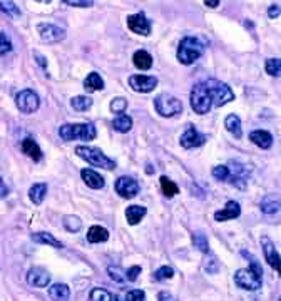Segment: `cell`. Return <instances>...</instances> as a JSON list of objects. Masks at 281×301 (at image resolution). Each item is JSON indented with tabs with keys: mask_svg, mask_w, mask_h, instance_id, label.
<instances>
[{
	"mask_svg": "<svg viewBox=\"0 0 281 301\" xmlns=\"http://www.w3.org/2000/svg\"><path fill=\"white\" fill-rule=\"evenodd\" d=\"M125 301H146V293L142 290H133L125 294Z\"/></svg>",
	"mask_w": 281,
	"mask_h": 301,
	"instance_id": "cell-41",
	"label": "cell"
},
{
	"mask_svg": "<svg viewBox=\"0 0 281 301\" xmlns=\"http://www.w3.org/2000/svg\"><path fill=\"white\" fill-rule=\"evenodd\" d=\"M75 154L79 156V158H82L84 161H87L89 164L95 166V167H103V169H107V171H111V169H114L116 167V162L107 158L103 150L97 149V147L77 146Z\"/></svg>",
	"mask_w": 281,
	"mask_h": 301,
	"instance_id": "cell-4",
	"label": "cell"
},
{
	"mask_svg": "<svg viewBox=\"0 0 281 301\" xmlns=\"http://www.w3.org/2000/svg\"><path fill=\"white\" fill-rule=\"evenodd\" d=\"M205 5H206V7H218L219 2H218V0H206Z\"/></svg>",
	"mask_w": 281,
	"mask_h": 301,
	"instance_id": "cell-48",
	"label": "cell"
},
{
	"mask_svg": "<svg viewBox=\"0 0 281 301\" xmlns=\"http://www.w3.org/2000/svg\"><path fill=\"white\" fill-rule=\"evenodd\" d=\"M139 274H141V266H133V268H129L127 271H125V280L136 281Z\"/></svg>",
	"mask_w": 281,
	"mask_h": 301,
	"instance_id": "cell-43",
	"label": "cell"
},
{
	"mask_svg": "<svg viewBox=\"0 0 281 301\" xmlns=\"http://www.w3.org/2000/svg\"><path fill=\"white\" fill-rule=\"evenodd\" d=\"M32 239L35 241V243L49 244V246H52V248H57V249L62 248L61 241H57L50 233H35V234H32Z\"/></svg>",
	"mask_w": 281,
	"mask_h": 301,
	"instance_id": "cell-27",
	"label": "cell"
},
{
	"mask_svg": "<svg viewBox=\"0 0 281 301\" xmlns=\"http://www.w3.org/2000/svg\"><path fill=\"white\" fill-rule=\"evenodd\" d=\"M107 273H109L111 278L114 281H117V283H124L125 281V274H122V271L119 268H112L111 266L109 269H107Z\"/></svg>",
	"mask_w": 281,
	"mask_h": 301,
	"instance_id": "cell-42",
	"label": "cell"
},
{
	"mask_svg": "<svg viewBox=\"0 0 281 301\" xmlns=\"http://www.w3.org/2000/svg\"><path fill=\"white\" fill-rule=\"evenodd\" d=\"M129 86L133 87L136 92H151V90L158 86V79L151 76H131Z\"/></svg>",
	"mask_w": 281,
	"mask_h": 301,
	"instance_id": "cell-13",
	"label": "cell"
},
{
	"mask_svg": "<svg viewBox=\"0 0 281 301\" xmlns=\"http://www.w3.org/2000/svg\"><path fill=\"white\" fill-rule=\"evenodd\" d=\"M7 194H9V189H7V186L4 184L2 178H0V199H2V197H5Z\"/></svg>",
	"mask_w": 281,
	"mask_h": 301,
	"instance_id": "cell-47",
	"label": "cell"
},
{
	"mask_svg": "<svg viewBox=\"0 0 281 301\" xmlns=\"http://www.w3.org/2000/svg\"><path fill=\"white\" fill-rule=\"evenodd\" d=\"M39 29V34H40V39L47 42V44H57V42H61L65 39V32L57 26H54V23H40L37 27Z\"/></svg>",
	"mask_w": 281,
	"mask_h": 301,
	"instance_id": "cell-9",
	"label": "cell"
},
{
	"mask_svg": "<svg viewBox=\"0 0 281 301\" xmlns=\"http://www.w3.org/2000/svg\"><path fill=\"white\" fill-rule=\"evenodd\" d=\"M249 141L256 144L258 147L261 149H270L271 144H273V136L270 134L268 131H253L249 134Z\"/></svg>",
	"mask_w": 281,
	"mask_h": 301,
	"instance_id": "cell-18",
	"label": "cell"
},
{
	"mask_svg": "<svg viewBox=\"0 0 281 301\" xmlns=\"http://www.w3.org/2000/svg\"><path fill=\"white\" fill-rule=\"evenodd\" d=\"M112 128L117 132H127L133 128V119L129 116H125V114H119V116L112 120Z\"/></svg>",
	"mask_w": 281,
	"mask_h": 301,
	"instance_id": "cell-29",
	"label": "cell"
},
{
	"mask_svg": "<svg viewBox=\"0 0 281 301\" xmlns=\"http://www.w3.org/2000/svg\"><path fill=\"white\" fill-rule=\"evenodd\" d=\"M64 4H67V5H72V7H92L94 2H79V0H65Z\"/></svg>",
	"mask_w": 281,
	"mask_h": 301,
	"instance_id": "cell-44",
	"label": "cell"
},
{
	"mask_svg": "<svg viewBox=\"0 0 281 301\" xmlns=\"http://www.w3.org/2000/svg\"><path fill=\"white\" fill-rule=\"evenodd\" d=\"M27 283L31 286H35V288H45L50 283L49 271L44 269V268H39V266L29 269V273H27Z\"/></svg>",
	"mask_w": 281,
	"mask_h": 301,
	"instance_id": "cell-14",
	"label": "cell"
},
{
	"mask_svg": "<svg viewBox=\"0 0 281 301\" xmlns=\"http://www.w3.org/2000/svg\"><path fill=\"white\" fill-rule=\"evenodd\" d=\"M84 89L87 90V92H95V90H103L104 89V81L100 79V76L97 72H91L86 81H84Z\"/></svg>",
	"mask_w": 281,
	"mask_h": 301,
	"instance_id": "cell-25",
	"label": "cell"
},
{
	"mask_svg": "<svg viewBox=\"0 0 281 301\" xmlns=\"http://www.w3.org/2000/svg\"><path fill=\"white\" fill-rule=\"evenodd\" d=\"M35 59H37V62H39V64H40V65H42V67H44V69L47 67V64H45V59L42 57V56H39V54H35Z\"/></svg>",
	"mask_w": 281,
	"mask_h": 301,
	"instance_id": "cell-49",
	"label": "cell"
},
{
	"mask_svg": "<svg viewBox=\"0 0 281 301\" xmlns=\"http://www.w3.org/2000/svg\"><path fill=\"white\" fill-rule=\"evenodd\" d=\"M279 70H281L279 59H268L266 60V72H268V74L278 77L279 76Z\"/></svg>",
	"mask_w": 281,
	"mask_h": 301,
	"instance_id": "cell-36",
	"label": "cell"
},
{
	"mask_svg": "<svg viewBox=\"0 0 281 301\" xmlns=\"http://www.w3.org/2000/svg\"><path fill=\"white\" fill-rule=\"evenodd\" d=\"M15 104H17V109H19L20 112L32 114V112H35L39 109L40 101H39V95L35 94L34 90L23 89L15 95Z\"/></svg>",
	"mask_w": 281,
	"mask_h": 301,
	"instance_id": "cell-8",
	"label": "cell"
},
{
	"mask_svg": "<svg viewBox=\"0 0 281 301\" xmlns=\"http://www.w3.org/2000/svg\"><path fill=\"white\" fill-rule=\"evenodd\" d=\"M127 27L133 30L134 34H139V35L151 34V20H149L142 12L127 17Z\"/></svg>",
	"mask_w": 281,
	"mask_h": 301,
	"instance_id": "cell-11",
	"label": "cell"
},
{
	"mask_svg": "<svg viewBox=\"0 0 281 301\" xmlns=\"http://www.w3.org/2000/svg\"><path fill=\"white\" fill-rule=\"evenodd\" d=\"M59 136L62 137L64 141H92L97 136V131H95L92 122H84V124H64L61 129H59Z\"/></svg>",
	"mask_w": 281,
	"mask_h": 301,
	"instance_id": "cell-2",
	"label": "cell"
},
{
	"mask_svg": "<svg viewBox=\"0 0 281 301\" xmlns=\"http://www.w3.org/2000/svg\"><path fill=\"white\" fill-rule=\"evenodd\" d=\"M81 176L84 179V183H86L89 188H92V189H103L104 184H106L104 178L100 176L99 172H95L92 169H82Z\"/></svg>",
	"mask_w": 281,
	"mask_h": 301,
	"instance_id": "cell-17",
	"label": "cell"
},
{
	"mask_svg": "<svg viewBox=\"0 0 281 301\" xmlns=\"http://www.w3.org/2000/svg\"><path fill=\"white\" fill-rule=\"evenodd\" d=\"M191 107L196 114H208L213 107V101L209 97L205 82L196 84L191 90Z\"/></svg>",
	"mask_w": 281,
	"mask_h": 301,
	"instance_id": "cell-6",
	"label": "cell"
},
{
	"mask_svg": "<svg viewBox=\"0 0 281 301\" xmlns=\"http://www.w3.org/2000/svg\"><path fill=\"white\" fill-rule=\"evenodd\" d=\"M202 52H205V47L198 39L184 37L177 47V60L184 65H191L202 56Z\"/></svg>",
	"mask_w": 281,
	"mask_h": 301,
	"instance_id": "cell-3",
	"label": "cell"
},
{
	"mask_svg": "<svg viewBox=\"0 0 281 301\" xmlns=\"http://www.w3.org/2000/svg\"><path fill=\"white\" fill-rule=\"evenodd\" d=\"M240 214H241L240 204H238L236 201H228L223 209H221V211H216V213H214V219H216L218 222H221V221L235 219V218H238Z\"/></svg>",
	"mask_w": 281,
	"mask_h": 301,
	"instance_id": "cell-16",
	"label": "cell"
},
{
	"mask_svg": "<svg viewBox=\"0 0 281 301\" xmlns=\"http://www.w3.org/2000/svg\"><path fill=\"white\" fill-rule=\"evenodd\" d=\"M49 296L54 301H67L70 296V290L64 283H56V285H52L49 288Z\"/></svg>",
	"mask_w": 281,
	"mask_h": 301,
	"instance_id": "cell-20",
	"label": "cell"
},
{
	"mask_svg": "<svg viewBox=\"0 0 281 301\" xmlns=\"http://www.w3.org/2000/svg\"><path fill=\"white\" fill-rule=\"evenodd\" d=\"M172 274H174V269H172L171 266H163V268H159L156 273H154V280H156V281H164V280L172 278Z\"/></svg>",
	"mask_w": 281,
	"mask_h": 301,
	"instance_id": "cell-38",
	"label": "cell"
},
{
	"mask_svg": "<svg viewBox=\"0 0 281 301\" xmlns=\"http://www.w3.org/2000/svg\"><path fill=\"white\" fill-rule=\"evenodd\" d=\"M268 15H270V19H274V17H278L279 15V4L271 5L270 10H268Z\"/></svg>",
	"mask_w": 281,
	"mask_h": 301,
	"instance_id": "cell-46",
	"label": "cell"
},
{
	"mask_svg": "<svg viewBox=\"0 0 281 301\" xmlns=\"http://www.w3.org/2000/svg\"><path fill=\"white\" fill-rule=\"evenodd\" d=\"M47 194V184L45 183H37L34 184L31 191H29V196H31V199L34 204H40L44 201V197Z\"/></svg>",
	"mask_w": 281,
	"mask_h": 301,
	"instance_id": "cell-28",
	"label": "cell"
},
{
	"mask_svg": "<svg viewBox=\"0 0 281 301\" xmlns=\"http://www.w3.org/2000/svg\"><path fill=\"white\" fill-rule=\"evenodd\" d=\"M205 142H206V136L198 132V129H196L194 126H188L184 134L181 136V146L184 149L198 147V146H202Z\"/></svg>",
	"mask_w": 281,
	"mask_h": 301,
	"instance_id": "cell-12",
	"label": "cell"
},
{
	"mask_svg": "<svg viewBox=\"0 0 281 301\" xmlns=\"http://www.w3.org/2000/svg\"><path fill=\"white\" fill-rule=\"evenodd\" d=\"M159 301H177L174 296H172L171 293H167V291H161L159 293V296H158Z\"/></svg>",
	"mask_w": 281,
	"mask_h": 301,
	"instance_id": "cell-45",
	"label": "cell"
},
{
	"mask_svg": "<svg viewBox=\"0 0 281 301\" xmlns=\"http://www.w3.org/2000/svg\"><path fill=\"white\" fill-rule=\"evenodd\" d=\"M147 209L144 206H129L125 209V218H127V222L131 226H136L142 218L146 216Z\"/></svg>",
	"mask_w": 281,
	"mask_h": 301,
	"instance_id": "cell-23",
	"label": "cell"
},
{
	"mask_svg": "<svg viewBox=\"0 0 281 301\" xmlns=\"http://www.w3.org/2000/svg\"><path fill=\"white\" fill-rule=\"evenodd\" d=\"M261 246H263V251H265V258H266L268 264H270L274 271H279V255H278L274 243L268 236H263Z\"/></svg>",
	"mask_w": 281,
	"mask_h": 301,
	"instance_id": "cell-15",
	"label": "cell"
},
{
	"mask_svg": "<svg viewBox=\"0 0 281 301\" xmlns=\"http://www.w3.org/2000/svg\"><path fill=\"white\" fill-rule=\"evenodd\" d=\"M161 189H163L164 192V196L166 197H172V196H176L177 192H179V188L177 186L172 183L171 179H167L166 176L161 178Z\"/></svg>",
	"mask_w": 281,
	"mask_h": 301,
	"instance_id": "cell-31",
	"label": "cell"
},
{
	"mask_svg": "<svg viewBox=\"0 0 281 301\" xmlns=\"http://www.w3.org/2000/svg\"><path fill=\"white\" fill-rule=\"evenodd\" d=\"M20 147H22V153L27 154L31 159H34V161H40L42 159V150L39 147V144L35 142L34 139H31V137L23 139L22 144H20Z\"/></svg>",
	"mask_w": 281,
	"mask_h": 301,
	"instance_id": "cell-19",
	"label": "cell"
},
{
	"mask_svg": "<svg viewBox=\"0 0 281 301\" xmlns=\"http://www.w3.org/2000/svg\"><path fill=\"white\" fill-rule=\"evenodd\" d=\"M0 10L5 12L10 17H20V9L17 7L14 2H2L0 0Z\"/></svg>",
	"mask_w": 281,
	"mask_h": 301,
	"instance_id": "cell-35",
	"label": "cell"
},
{
	"mask_svg": "<svg viewBox=\"0 0 281 301\" xmlns=\"http://www.w3.org/2000/svg\"><path fill=\"white\" fill-rule=\"evenodd\" d=\"M89 301H112V294L104 288H94L89 294Z\"/></svg>",
	"mask_w": 281,
	"mask_h": 301,
	"instance_id": "cell-33",
	"label": "cell"
},
{
	"mask_svg": "<svg viewBox=\"0 0 281 301\" xmlns=\"http://www.w3.org/2000/svg\"><path fill=\"white\" fill-rule=\"evenodd\" d=\"M241 255L244 258H248L251 266L238 269L235 274V283L241 288V290L256 291L258 288H261V283H263V268L258 263V260H256L254 256H251L249 253L241 251Z\"/></svg>",
	"mask_w": 281,
	"mask_h": 301,
	"instance_id": "cell-1",
	"label": "cell"
},
{
	"mask_svg": "<svg viewBox=\"0 0 281 301\" xmlns=\"http://www.w3.org/2000/svg\"><path fill=\"white\" fill-rule=\"evenodd\" d=\"M154 106H156L158 114H161L163 117H172L183 111L181 101L171 94H159L154 99Z\"/></svg>",
	"mask_w": 281,
	"mask_h": 301,
	"instance_id": "cell-7",
	"label": "cell"
},
{
	"mask_svg": "<svg viewBox=\"0 0 281 301\" xmlns=\"http://www.w3.org/2000/svg\"><path fill=\"white\" fill-rule=\"evenodd\" d=\"M205 86L208 89L209 97L213 101V106L221 107L235 99V94H233V90L228 87V84L216 81V79H209V81H205Z\"/></svg>",
	"mask_w": 281,
	"mask_h": 301,
	"instance_id": "cell-5",
	"label": "cell"
},
{
	"mask_svg": "<svg viewBox=\"0 0 281 301\" xmlns=\"http://www.w3.org/2000/svg\"><path fill=\"white\" fill-rule=\"evenodd\" d=\"M109 239V231L106 228L100 226H92L91 230L87 231V241L89 243H104V241Z\"/></svg>",
	"mask_w": 281,
	"mask_h": 301,
	"instance_id": "cell-26",
	"label": "cell"
},
{
	"mask_svg": "<svg viewBox=\"0 0 281 301\" xmlns=\"http://www.w3.org/2000/svg\"><path fill=\"white\" fill-rule=\"evenodd\" d=\"M133 62H134L136 67L141 69V70H147V69L152 67V57L149 56L146 51H137V52H134Z\"/></svg>",
	"mask_w": 281,
	"mask_h": 301,
	"instance_id": "cell-24",
	"label": "cell"
},
{
	"mask_svg": "<svg viewBox=\"0 0 281 301\" xmlns=\"http://www.w3.org/2000/svg\"><path fill=\"white\" fill-rule=\"evenodd\" d=\"M193 243H194V248H198L201 253H209L208 238L202 233H194L193 234Z\"/></svg>",
	"mask_w": 281,
	"mask_h": 301,
	"instance_id": "cell-34",
	"label": "cell"
},
{
	"mask_svg": "<svg viewBox=\"0 0 281 301\" xmlns=\"http://www.w3.org/2000/svg\"><path fill=\"white\" fill-rule=\"evenodd\" d=\"M224 126L236 139H241L243 137V131H241V119L236 116V114H229L224 120Z\"/></svg>",
	"mask_w": 281,
	"mask_h": 301,
	"instance_id": "cell-22",
	"label": "cell"
},
{
	"mask_svg": "<svg viewBox=\"0 0 281 301\" xmlns=\"http://www.w3.org/2000/svg\"><path fill=\"white\" fill-rule=\"evenodd\" d=\"M12 51V42L4 32H0V56H5L7 52Z\"/></svg>",
	"mask_w": 281,
	"mask_h": 301,
	"instance_id": "cell-40",
	"label": "cell"
},
{
	"mask_svg": "<svg viewBox=\"0 0 281 301\" xmlns=\"http://www.w3.org/2000/svg\"><path fill=\"white\" fill-rule=\"evenodd\" d=\"M70 106H72L75 111L84 112V111L91 109V106H92V99H91V97H87V95H77V97H74L72 101H70Z\"/></svg>",
	"mask_w": 281,
	"mask_h": 301,
	"instance_id": "cell-30",
	"label": "cell"
},
{
	"mask_svg": "<svg viewBox=\"0 0 281 301\" xmlns=\"http://www.w3.org/2000/svg\"><path fill=\"white\" fill-rule=\"evenodd\" d=\"M109 107L114 114H124L125 107H127V101H125L124 97H116V99H112Z\"/></svg>",
	"mask_w": 281,
	"mask_h": 301,
	"instance_id": "cell-37",
	"label": "cell"
},
{
	"mask_svg": "<svg viewBox=\"0 0 281 301\" xmlns=\"http://www.w3.org/2000/svg\"><path fill=\"white\" fill-rule=\"evenodd\" d=\"M64 228L69 233H77V231H81L82 221L77 218V216H65L64 218Z\"/></svg>",
	"mask_w": 281,
	"mask_h": 301,
	"instance_id": "cell-32",
	"label": "cell"
},
{
	"mask_svg": "<svg viewBox=\"0 0 281 301\" xmlns=\"http://www.w3.org/2000/svg\"><path fill=\"white\" fill-rule=\"evenodd\" d=\"M279 209V197L274 194H266L261 199V211L265 214H274Z\"/></svg>",
	"mask_w": 281,
	"mask_h": 301,
	"instance_id": "cell-21",
	"label": "cell"
},
{
	"mask_svg": "<svg viewBox=\"0 0 281 301\" xmlns=\"http://www.w3.org/2000/svg\"><path fill=\"white\" fill-rule=\"evenodd\" d=\"M116 191L121 197L131 199V197H134L137 192H139V184H137V181L133 178L122 176L116 181Z\"/></svg>",
	"mask_w": 281,
	"mask_h": 301,
	"instance_id": "cell-10",
	"label": "cell"
},
{
	"mask_svg": "<svg viewBox=\"0 0 281 301\" xmlns=\"http://www.w3.org/2000/svg\"><path fill=\"white\" fill-rule=\"evenodd\" d=\"M229 167L228 166H216L213 169V176L218 181H228L229 179Z\"/></svg>",
	"mask_w": 281,
	"mask_h": 301,
	"instance_id": "cell-39",
	"label": "cell"
}]
</instances>
